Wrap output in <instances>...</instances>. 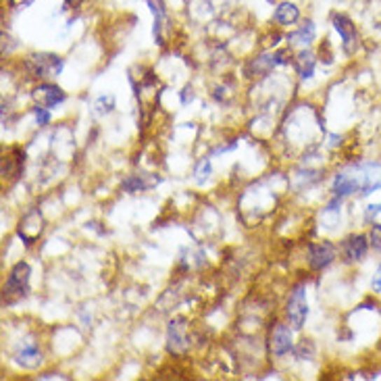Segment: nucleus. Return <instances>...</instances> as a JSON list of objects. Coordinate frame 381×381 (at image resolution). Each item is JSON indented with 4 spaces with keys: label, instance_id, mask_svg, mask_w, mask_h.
<instances>
[{
    "label": "nucleus",
    "instance_id": "nucleus-23",
    "mask_svg": "<svg viewBox=\"0 0 381 381\" xmlns=\"http://www.w3.org/2000/svg\"><path fill=\"white\" fill-rule=\"evenodd\" d=\"M371 290H373L375 294H381V265L377 267V271H375V275H373V279H371Z\"/></svg>",
    "mask_w": 381,
    "mask_h": 381
},
{
    "label": "nucleus",
    "instance_id": "nucleus-17",
    "mask_svg": "<svg viewBox=\"0 0 381 381\" xmlns=\"http://www.w3.org/2000/svg\"><path fill=\"white\" fill-rule=\"evenodd\" d=\"M154 183H158V181H144V177H142V175H130V177H125V179H123L121 188H123L125 192L134 194V192H144V190L153 188Z\"/></svg>",
    "mask_w": 381,
    "mask_h": 381
},
{
    "label": "nucleus",
    "instance_id": "nucleus-14",
    "mask_svg": "<svg viewBox=\"0 0 381 381\" xmlns=\"http://www.w3.org/2000/svg\"><path fill=\"white\" fill-rule=\"evenodd\" d=\"M148 4H151V8H153V15H154V42L156 44H162V25H165V8H162V4L160 2H156V0H148Z\"/></svg>",
    "mask_w": 381,
    "mask_h": 381
},
{
    "label": "nucleus",
    "instance_id": "nucleus-3",
    "mask_svg": "<svg viewBox=\"0 0 381 381\" xmlns=\"http://www.w3.org/2000/svg\"><path fill=\"white\" fill-rule=\"evenodd\" d=\"M27 69L36 77L59 76L63 71V59L57 57V55H48V53L32 55L27 59Z\"/></svg>",
    "mask_w": 381,
    "mask_h": 381
},
{
    "label": "nucleus",
    "instance_id": "nucleus-7",
    "mask_svg": "<svg viewBox=\"0 0 381 381\" xmlns=\"http://www.w3.org/2000/svg\"><path fill=\"white\" fill-rule=\"evenodd\" d=\"M369 244H371L369 237L363 235V233H354V235L346 237V242H344V258H346V263L352 265V263L363 261L367 256V252H369Z\"/></svg>",
    "mask_w": 381,
    "mask_h": 381
},
{
    "label": "nucleus",
    "instance_id": "nucleus-22",
    "mask_svg": "<svg viewBox=\"0 0 381 381\" xmlns=\"http://www.w3.org/2000/svg\"><path fill=\"white\" fill-rule=\"evenodd\" d=\"M380 213H381V205H369V207H367V211H365V223H369V226H371Z\"/></svg>",
    "mask_w": 381,
    "mask_h": 381
},
{
    "label": "nucleus",
    "instance_id": "nucleus-12",
    "mask_svg": "<svg viewBox=\"0 0 381 381\" xmlns=\"http://www.w3.org/2000/svg\"><path fill=\"white\" fill-rule=\"evenodd\" d=\"M300 17V11L294 2H282L277 8H275V21L284 23V25H292L296 23Z\"/></svg>",
    "mask_w": 381,
    "mask_h": 381
},
{
    "label": "nucleus",
    "instance_id": "nucleus-20",
    "mask_svg": "<svg viewBox=\"0 0 381 381\" xmlns=\"http://www.w3.org/2000/svg\"><path fill=\"white\" fill-rule=\"evenodd\" d=\"M369 242H371V246H373L377 252H381V223H373V226H371Z\"/></svg>",
    "mask_w": 381,
    "mask_h": 381
},
{
    "label": "nucleus",
    "instance_id": "nucleus-16",
    "mask_svg": "<svg viewBox=\"0 0 381 381\" xmlns=\"http://www.w3.org/2000/svg\"><path fill=\"white\" fill-rule=\"evenodd\" d=\"M314 36H317L314 23H312V21H306L305 25H303L296 34L290 36V42H292V44H300V46H308V44L314 40Z\"/></svg>",
    "mask_w": 381,
    "mask_h": 381
},
{
    "label": "nucleus",
    "instance_id": "nucleus-9",
    "mask_svg": "<svg viewBox=\"0 0 381 381\" xmlns=\"http://www.w3.org/2000/svg\"><path fill=\"white\" fill-rule=\"evenodd\" d=\"M34 98L42 104V106H48V109H55L57 104L65 102V92L55 85V83H42L40 88L34 90Z\"/></svg>",
    "mask_w": 381,
    "mask_h": 381
},
{
    "label": "nucleus",
    "instance_id": "nucleus-4",
    "mask_svg": "<svg viewBox=\"0 0 381 381\" xmlns=\"http://www.w3.org/2000/svg\"><path fill=\"white\" fill-rule=\"evenodd\" d=\"M335 32L342 36V46H344V53L348 55H354L356 48H359V34H356V25L346 17V15H333L331 19Z\"/></svg>",
    "mask_w": 381,
    "mask_h": 381
},
{
    "label": "nucleus",
    "instance_id": "nucleus-6",
    "mask_svg": "<svg viewBox=\"0 0 381 381\" xmlns=\"http://www.w3.org/2000/svg\"><path fill=\"white\" fill-rule=\"evenodd\" d=\"M188 348V338H186V321L183 319H173L167 327V350L171 354H181Z\"/></svg>",
    "mask_w": 381,
    "mask_h": 381
},
{
    "label": "nucleus",
    "instance_id": "nucleus-5",
    "mask_svg": "<svg viewBox=\"0 0 381 381\" xmlns=\"http://www.w3.org/2000/svg\"><path fill=\"white\" fill-rule=\"evenodd\" d=\"M335 258V246L331 242H321V244H310L308 248V265L314 271H323L329 267Z\"/></svg>",
    "mask_w": 381,
    "mask_h": 381
},
{
    "label": "nucleus",
    "instance_id": "nucleus-18",
    "mask_svg": "<svg viewBox=\"0 0 381 381\" xmlns=\"http://www.w3.org/2000/svg\"><path fill=\"white\" fill-rule=\"evenodd\" d=\"M96 113H111L115 109V98L113 96H100L94 104Z\"/></svg>",
    "mask_w": 381,
    "mask_h": 381
},
{
    "label": "nucleus",
    "instance_id": "nucleus-13",
    "mask_svg": "<svg viewBox=\"0 0 381 381\" xmlns=\"http://www.w3.org/2000/svg\"><path fill=\"white\" fill-rule=\"evenodd\" d=\"M17 361H19L23 367H27V369H34V367H38V365L42 363V354L38 352V348H36L34 344H25V346L19 350V354H17Z\"/></svg>",
    "mask_w": 381,
    "mask_h": 381
},
{
    "label": "nucleus",
    "instance_id": "nucleus-24",
    "mask_svg": "<svg viewBox=\"0 0 381 381\" xmlns=\"http://www.w3.org/2000/svg\"><path fill=\"white\" fill-rule=\"evenodd\" d=\"M40 380H63V381H67L69 377H67V375H59V373H48V375H42Z\"/></svg>",
    "mask_w": 381,
    "mask_h": 381
},
{
    "label": "nucleus",
    "instance_id": "nucleus-2",
    "mask_svg": "<svg viewBox=\"0 0 381 381\" xmlns=\"http://www.w3.org/2000/svg\"><path fill=\"white\" fill-rule=\"evenodd\" d=\"M29 275H32V269L27 263H17L13 269H11V275L4 284V298L8 300H15V298H21L29 292Z\"/></svg>",
    "mask_w": 381,
    "mask_h": 381
},
{
    "label": "nucleus",
    "instance_id": "nucleus-21",
    "mask_svg": "<svg viewBox=\"0 0 381 381\" xmlns=\"http://www.w3.org/2000/svg\"><path fill=\"white\" fill-rule=\"evenodd\" d=\"M34 115H36V121H38V125H46L48 121H50V111H48V106H38V109H34Z\"/></svg>",
    "mask_w": 381,
    "mask_h": 381
},
{
    "label": "nucleus",
    "instance_id": "nucleus-11",
    "mask_svg": "<svg viewBox=\"0 0 381 381\" xmlns=\"http://www.w3.org/2000/svg\"><path fill=\"white\" fill-rule=\"evenodd\" d=\"M271 346H273V352H275L277 356H284V354H288V352L294 348V344H292V333H290V329H288L286 325H277V327H275Z\"/></svg>",
    "mask_w": 381,
    "mask_h": 381
},
{
    "label": "nucleus",
    "instance_id": "nucleus-10",
    "mask_svg": "<svg viewBox=\"0 0 381 381\" xmlns=\"http://www.w3.org/2000/svg\"><path fill=\"white\" fill-rule=\"evenodd\" d=\"M288 55L286 53H275V55H261L258 59H254L252 61V65H250V69L254 71V74H269L271 69H275L277 65H284V63H288V59H286Z\"/></svg>",
    "mask_w": 381,
    "mask_h": 381
},
{
    "label": "nucleus",
    "instance_id": "nucleus-19",
    "mask_svg": "<svg viewBox=\"0 0 381 381\" xmlns=\"http://www.w3.org/2000/svg\"><path fill=\"white\" fill-rule=\"evenodd\" d=\"M211 175V160L209 158H202L196 167V179L198 181H205L207 177Z\"/></svg>",
    "mask_w": 381,
    "mask_h": 381
},
{
    "label": "nucleus",
    "instance_id": "nucleus-15",
    "mask_svg": "<svg viewBox=\"0 0 381 381\" xmlns=\"http://www.w3.org/2000/svg\"><path fill=\"white\" fill-rule=\"evenodd\" d=\"M296 71H298V76L303 77V79H310L312 77V74H314V57H312V53H308V50L298 53V57H296Z\"/></svg>",
    "mask_w": 381,
    "mask_h": 381
},
{
    "label": "nucleus",
    "instance_id": "nucleus-1",
    "mask_svg": "<svg viewBox=\"0 0 381 381\" xmlns=\"http://www.w3.org/2000/svg\"><path fill=\"white\" fill-rule=\"evenodd\" d=\"M381 188V162H361L340 171L331 183V194L346 198L350 194L369 196Z\"/></svg>",
    "mask_w": 381,
    "mask_h": 381
},
{
    "label": "nucleus",
    "instance_id": "nucleus-8",
    "mask_svg": "<svg viewBox=\"0 0 381 381\" xmlns=\"http://www.w3.org/2000/svg\"><path fill=\"white\" fill-rule=\"evenodd\" d=\"M306 314H308V305L305 298V288H296L288 300V317H290L294 329H303Z\"/></svg>",
    "mask_w": 381,
    "mask_h": 381
}]
</instances>
